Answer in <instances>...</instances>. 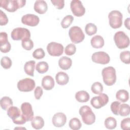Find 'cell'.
<instances>
[{"mask_svg": "<svg viewBox=\"0 0 130 130\" xmlns=\"http://www.w3.org/2000/svg\"><path fill=\"white\" fill-rule=\"evenodd\" d=\"M21 111L25 116L27 121H31L34 118V112L31 105L28 102H24L21 105Z\"/></svg>", "mask_w": 130, "mask_h": 130, "instance_id": "obj_15", "label": "cell"}, {"mask_svg": "<svg viewBox=\"0 0 130 130\" xmlns=\"http://www.w3.org/2000/svg\"><path fill=\"white\" fill-rule=\"evenodd\" d=\"M21 45L24 49L30 50L34 47V42L30 39L26 38L22 40Z\"/></svg>", "mask_w": 130, "mask_h": 130, "instance_id": "obj_34", "label": "cell"}, {"mask_svg": "<svg viewBox=\"0 0 130 130\" xmlns=\"http://www.w3.org/2000/svg\"><path fill=\"white\" fill-rule=\"evenodd\" d=\"M7 115L15 124H23L27 121L21 111L17 107H10L7 110Z\"/></svg>", "mask_w": 130, "mask_h": 130, "instance_id": "obj_1", "label": "cell"}, {"mask_svg": "<svg viewBox=\"0 0 130 130\" xmlns=\"http://www.w3.org/2000/svg\"><path fill=\"white\" fill-rule=\"evenodd\" d=\"M8 22V18L6 14L3 12L2 10L0 11V25L1 26L6 25Z\"/></svg>", "mask_w": 130, "mask_h": 130, "instance_id": "obj_41", "label": "cell"}, {"mask_svg": "<svg viewBox=\"0 0 130 130\" xmlns=\"http://www.w3.org/2000/svg\"><path fill=\"white\" fill-rule=\"evenodd\" d=\"M52 121L54 126L60 127L66 124L67 121V117L64 113L62 112H58L53 115Z\"/></svg>", "mask_w": 130, "mask_h": 130, "instance_id": "obj_16", "label": "cell"}, {"mask_svg": "<svg viewBox=\"0 0 130 130\" xmlns=\"http://www.w3.org/2000/svg\"><path fill=\"white\" fill-rule=\"evenodd\" d=\"M75 98L76 100L80 103H85L88 101L90 96L87 91L81 90L76 93Z\"/></svg>", "mask_w": 130, "mask_h": 130, "instance_id": "obj_23", "label": "cell"}, {"mask_svg": "<svg viewBox=\"0 0 130 130\" xmlns=\"http://www.w3.org/2000/svg\"><path fill=\"white\" fill-rule=\"evenodd\" d=\"M116 98L120 102L125 103L127 102L129 99L128 92L126 90L120 89L116 92Z\"/></svg>", "mask_w": 130, "mask_h": 130, "instance_id": "obj_25", "label": "cell"}, {"mask_svg": "<svg viewBox=\"0 0 130 130\" xmlns=\"http://www.w3.org/2000/svg\"><path fill=\"white\" fill-rule=\"evenodd\" d=\"M72 64V59L67 56H62L58 60L59 67L63 70L69 69Z\"/></svg>", "mask_w": 130, "mask_h": 130, "instance_id": "obj_20", "label": "cell"}, {"mask_svg": "<svg viewBox=\"0 0 130 130\" xmlns=\"http://www.w3.org/2000/svg\"><path fill=\"white\" fill-rule=\"evenodd\" d=\"M51 2L57 9H62L64 5V0H51Z\"/></svg>", "mask_w": 130, "mask_h": 130, "instance_id": "obj_42", "label": "cell"}, {"mask_svg": "<svg viewBox=\"0 0 130 130\" xmlns=\"http://www.w3.org/2000/svg\"><path fill=\"white\" fill-rule=\"evenodd\" d=\"M121 128L123 130H128L130 127V118L127 117L123 119L121 121Z\"/></svg>", "mask_w": 130, "mask_h": 130, "instance_id": "obj_40", "label": "cell"}, {"mask_svg": "<svg viewBox=\"0 0 130 130\" xmlns=\"http://www.w3.org/2000/svg\"><path fill=\"white\" fill-rule=\"evenodd\" d=\"M129 20H130L129 18H127L124 21V25H125V26L128 29H130V27H129Z\"/></svg>", "mask_w": 130, "mask_h": 130, "instance_id": "obj_46", "label": "cell"}, {"mask_svg": "<svg viewBox=\"0 0 130 130\" xmlns=\"http://www.w3.org/2000/svg\"><path fill=\"white\" fill-rule=\"evenodd\" d=\"M21 22L25 25L30 26H35L39 24L40 19L38 16L35 14H27L22 17Z\"/></svg>", "mask_w": 130, "mask_h": 130, "instance_id": "obj_14", "label": "cell"}, {"mask_svg": "<svg viewBox=\"0 0 130 130\" xmlns=\"http://www.w3.org/2000/svg\"><path fill=\"white\" fill-rule=\"evenodd\" d=\"M85 31L87 35L88 36H92L96 34L97 31L96 26L92 23L87 24L85 27Z\"/></svg>", "mask_w": 130, "mask_h": 130, "instance_id": "obj_30", "label": "cell"}, {"mask_svg": "<svg viewBox=\"0 0 130 130\" xmlns=\"http://www.w3.org/2000/svg\"><path fill=\"white\" fill-rule=\"evenodd\" d=\"M122 14L118 10H113L108 14L109 23L110 26L116 29L120 27L122 24Z\"/></svg>", "mask_w": 130, "mask_h": 130, "instance_id": "obj_5", "label": "cell"}, {"mask_svg": "<svg viewBox=\"0 0 130 130\" xmlns=\"http://www.w3.org/2000/svg\"><path fill=\"white\" fill-rule=\"evenodd\" d=\"M90 43L93 48H101L104 45V40L101 36L96 35L91 38Z\"/></svg>", "mask_w": 130, "mask_h": 130, "instance_id": "obj_21", "label": "cell"}, {"mask_svg": "<svg viewBox=\"0 0 130 130\" xmlns=\"http://www.w3.org/2000/svg\"><path fill=\"white\" fill-rule=\"evenodd\" d=\"M103 81L107 86H112L116 82V71L113 67H108L104 68L102 71Z\"/></svg>", "mask_w": 130, "mask_h": 130, "instance_id": "obj_4", "label": "cell"}, {"mask_svg": "<svg viewBox=\"0 0 130 130\" xmlns=\"http://www.w3.org/2000/svg\"><path fill=\"white\" fill-rule=\"evenodd\" d=\"M69 36L71 41L75 44L82 42L85 38V35L82 29L78 26H73L70 28Z\"/></svg>", "mask_w": 130, "mask_h": 130, "instance_id": "obj_7", "label": "cell"}, {"mask_svg": "<svg viewBox=\"0 0 130 130\" xmlns=\"http://www.w3.org/2000/svg\"><path fill=\"white\" fill-rule=\"evenodd\" d=\"M70 7L73 14L77 17H81L85 13V8L79 0H73L70 4Z\"/></svg>", "mask_w": 130, "mask_h": 130, "instance_id": "obj_12", "label": "cell"}, {"mask_svg": "<svg viewBox=\"0 0 130 130\" xmlns=\"http://www.w3.org/2000/svg\"><path fill=\"white\" fill-rule=\"evenodd\" d=\"M35 82L31 78H24L20 80L17 83L18 90L22 92H29L32 91L35 87Z\"/></svg>", "mask_w": 130, "mask_h": 130, "instance_id": "obj_9", "label": "cell"}, {"mask_svg": "<svg viewBox=\"0 0 130 130\" xmlns=\"http://www.w3.org/2000/svg\"><path fill=\"white\" fill-rule=\"evenodd\" d=\"M79 112L85 124L91 125L95 122V116L89 106L86 105L82 106L80 108Z\"/></svg>", "mask_w": 130, "mask_h": 130, "instance_id": "obj_3", "label": "cell"}, {"mask_svg": "<svg viewBox=\"0 0 130 130\" xmlns=\"http://www.w3.org/2000/svg\"><path fill=\"white\" fill-rule=\"evenodd\" d=\"M69 125V127L73 130H78L81 128L82 124L80 120L78 118L74 117L70 120Z\"/></svg>", "mask_w": 130, "mask_h": 130, "instance_id": "obj_29", "label": "cell"}, {"mask_svg": "<svg viewBox=\"0 0 130 130\" xmlns=\"http://www.w3.org/2000/svg\"><path fill=\"white\" fill-rule=\"evenodd\" d=\"M11 47V44H10V42H8L7 43L1 46L0 50H1V51L2 52L4 53H7V52H8L10 51Z\"/></svg>", "mask_w": 130, "mask_h": 130, "instance_id": "obj_45", "label": "cell"}, {"mask_svg": "<svg viewBox=\"0 0 130 130\" xmlns=\"http://www.w3.org/2000/svg\"><path fill=\"white\" fill-rule=\"evenodd\" d=\"M47 50L50 55L53 56H59L63 53V46L60 43L52 42L48 44Z\"/></svg>", "mask_w": 130, "mask_h": 130, "instance_id": "obj_11", "label": "cell"}, {"mask_svg": "<svg viewBox=\"0 0 130 130\" xmlns=\"http://www.w3.org/2000/svg\"><path fill=\"white\" fill-rule=\"evenodd\" d=\"M120 103L118 101H114L112 102L110 106V108L111 110V111L112 113L116 115H119V108L120 106Z\"/></svg>", "mask_w": 130, "mask_h": 130, "instance_id": "obj_39", "label": "cell"}, {"mask_svg": "<svg viewBox=\"0 0 130 130\" xmlns=\"http://www.w3.org/2000/svg\"><path fill=\"white\" fill-rule=\"evenodd\" d=\"M1 107L4 110H8V109L13 106L12 100L8 96H4L1 99Z\"/></svg>", "mask_w": 130, "mask_h": 130, "instance_id": "obj_26", "label": "cell"}, {"mask_svg": "<svg viewBox=\"0 0 130 130\" xmlns=\"http://www.w3.org/2000/svg\"><path fill=\"white\" fill-rule=\"evenodd\" d=\"M55 80L57 83L60 85L67 84L69 81L68 75L63 72H59L55 76Z\"/></svg>", "mask_w": 130, "mask_h": 130, "instance_id": "obj_19", "label": "cell"}, {"mask_svg": "<svg viewBox=\"0 0 130 130\" xmlns=\"http://www.w3.org/2000/svg\"><path fill=\"white\" fill-rule=\"evenodd\" d=\"M114 41L116 46L120 49L126 48L129 45L128 37L122 31H118L115 34Z\"/></svg>", "mask_w": 130, "mask_h": 130, "instance_id": "obj_6", "label": "cell"}, {"mask_svg": "<svg viewBox=\"0 0 130 130\" xmlns=\"http://www.w3.org/2000/svg\"><path fill=\"white\" fill-rule=\"evenodd\" d=\"M43 91L40 86H37L34 91V95L36 99L40 100L43 94Z\"/></svg>", "mask_w": 130, "mask_h": 130, "instance_id": "obj_44", "label": "cell"}, {"mask_svg": "<svg viewBox=\"0 0 130 130\" xmlns=\"http://www.w3.org/2000/svg\"><path fill=\"white\" fill-rule=\"evenodd\" d=\"M32 127L36 129H41L44 125V120L43 118L40 116H36L31 120Z\"/></svg>", "mask_w": 130, "mask_h": 130, "instance_id": "obj_22", "label": "cell"}, {"mask_svg": "<svg viewBox=\"0 0 130 130\" xmlns=\"http://www.w3.org/2000/svg\"><path fill=\"white\" fill-rule=\"evenodd\" d=\"M130 52L129 51H123L120 54V59L122 62L126 64L130 63Z\"/></svg>", "mask_w": 130, "mask_h": 130, "instance_id": "obj_36", "label": "cell"}, {"mask_svg": "<svg viewBox=\"0 0 130 130\" xmlns=\"http://www.w3.org/2000/svg\"><path fill=\"white\" fill-rule=\"evenodd\" d=\"M1 64L5 69H8L12 66V60L9 57L4 56L1 59Z\"/></svg>", "mask_w": 130, "mask_h": 130, "instance_id": "obj_35", "label": "cell"}, {"mask_svg": "<svg viewBox=\"0 0 130 130\" xmlns=\"http://www.w3.org/2000/svg\"><path fill=\"white\" fill-rule=\"evenodd\" d=\"M8 42L7 34L5 32H1L0 34V46L5 44Z\"/></svg>", "mask_w": 130, "mask_h": 130, "instance_id": "obj_43", "label": "cell"}, {"mask_svg": "<svg viewBox=\"0 0 130 130\" xmlns=\"http://www.w3.org/2000/svg\"><path fill=\"white\" fill-rule=\"evenodd\" d=\"M11 36L13 40L18 41L23 40L24 39H30V31L24 27H17L13 29L11 32Z\"/></svg>", "mask_w": 130, "mask_h": 130, "instance_id": "obj_8", "label": "cell"}, {"mask_svg": "<svg viewBox=\"0 0 130 130\" xmlns=\"http://www.w3.org/2000/svg\"><path fill=\"white\" fill-rule=\"evenodd\" d=\"M45 53L44 50L41 48H38L36 49L32 53V56L37 59H40L43 58L45 57Z\"/></svg>", "mask_w": 130, "mask_h": 130, "instance_id": "obj_38", "label": "cell"}, {"mask_svg": "<svg viewBox=\"0 0 130 130\" xmlns=\"http://www.w3.org/2000/svg\"><path fill=\"white\" fill-rule=\"evenodd\" d=\"M34 8L35 11L40 14L45 13L48 10L47 4L43 0L36 1L34 4Z\"/></svg>", "mask_w": 130, "mask_h": 130, "instance_id": "obj_17", "label": "cell"}, {"mask_svg": "<svg viewBox=\"0 0 130 130\" xmlns=\"http://www.w3.org/2000/svg\"><path fill=\"white\" fill-rule=\"evenodd\" d=\"M48 64L45 61L39 62L36 67V70L40 74H44L48 71Z\"/></svg>", "mask_w": 130, "mask_h": 130, "instance_id": "obj_28", "label": "cell"}, {"mask_svg": "<svg viewBox=\"0 0 130 130\" xmlns=\"http://www.w3.org/2000/svg\"><path fill=\"white\" fill-rule=\"evenodd\" d=\"M41 84L44 89L50 90L54 87L55 82L53 78L51 76L46 75L43 78Z\"/></svg>", "mask_w": 130, "mask_h": 130, "instance_id": "obj_18", "label": "cell"}, {"mask_svg": "<svg viewBox=\"0 0 130 130\" xmlns=\"http://www.w3.org/2000/svg\"><path fill=\"white\" fill-rule=\"evenodd\" d=\"M25 0H2L0 6L10 12H14L25 6Z\"/></svg>", "mask_w": 130, "mask_h": 130, "instance_id": "obj_2", "label": "cell"}, {"mask_svg": "<svg viewBox=\"0 0 130 130\" xmlns=\"http://www.w3.org/2000/svg\"><path fill=\"white\" fill-rule=\"evenodd\" d=\"M108 102V96L105 93H101L99 96L93 97L90 101V103L92 106L94 108L100 109L105 106Z\"/></svg>", "mask_w": 130, "mask_h": 130, "instance_id": "obj_10", "label": "cell"}, {"mask_svg": "<svg viewBox=\"0 0 130 130\" xmlns=\"http://www.w3.org/2000/svg\"><path fill=\"white\" fill-rule=\"evenodd\" d=\"M91 90L94 94H100L103 91V85L99 82H95L91 85Z\"/></svg>", "mask_w": 130, "mask_h": 130, "instance_id": "obj_31", "label": "cell"}, {"mask_svg": "<svg viewBox=\"0 0 130 130\" xmlns=\"http://www.w3.org/2000/svg\"><path fill=\"white\" fill-rule=\"evenodd\" d=\"M74 20V17L71 15H68L66 16L61 22V27L63 28H68L73 22Z\"/></svg>", "mask_w": 130, "mask_h": 130, "instance_id": "obj_32", "label": "cell"}, {"mask_svg": "<svg viewBox=\"0 0 130 130\" xmlns=\"http://www.w3.org/2000/svg\"><path fill=\"white\" fill-rule=\"evenodd\" d=\"M129 112L130 108L128 104H120L119 111V115L121 116H126L129 114Z\"/></svg>", "mask_w": 130, "mask_h": 130, "instance_id": "obj_33", "label": "cell"}, {"mask_svg": "<svg viewBox=\"0 0 130 130\" xmlns=\"http://www.w3.org/2000/svg\"><path fill=\"white\" fill-rule=\"evenodd\" d=\"M36 62L34 60H30L27 61L24 66V71L25 73L30 76H34V70Z\"/></svg>", "mask_w": 130, "mask_h": 130, "instance_id": "obj_24", "label": "cell"}, {"mask_svg": "<svg viewBox=\"0 0 130 130\" xmlns=\"http://www.w3.org/2000/svg\"><path fill=\"white\" fill-rule=\"evenodd\" d=\"M91 59L95 63L106 64L109 62L110 58L109 55L105 52L99 51L92 54Z\"/></svg>", "mask_w": 130, "mask_h": 130, "instance_id": "obj_13", "label": "cell"}, {"mask_svg": "<svg viewBox=\"0 0 130 130\" xmlns=\"http://www.w3.org/2000/svg\"><path fill=\"white\" fill-rule=\"evenodd\" d=\"M76 51V47L73 44H68L64 49V53L68 55H73Z\"/></svg>", "mask_w": 130, "mask_h": 130, "instance_id": "obj_37", "label": "cell"}, {"mask_svg": "<svg viewBox=\"0 0 130 130\" xmlns=\"http://www.w3.org/2000/svg\"><path fill=\"white\" fill-rule=\"evenodd\" d=\"M105 127L109 129H114L117 126V121L113 117H107L104 122Z\"/></svg>", "mask_w": 130, "mask_h": 130, "instance_id": "obj_27", "label": "cell"}]
</instances>
